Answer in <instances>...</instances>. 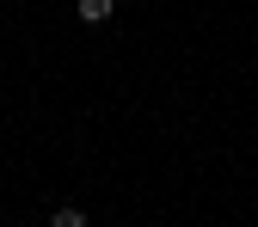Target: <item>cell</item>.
Returning <instances> with one entry per match:
<instances>
[{
    "mask_svg": "<svg viewBox=\"0 0 258 227\" xmlns=\"http://www.w3.org/2000/svg\"><path fill=\"white\" fill-rule=\"evenodd\" d=\"M117 13V0H80V25H105Z\"/></svg>",
    "mask_w": 258,
    "mask_h": 227,
    "instance_id": "cell-1",
    "label": "cell"
},
{
    "mask_svg": "<svg viewBox=\"0 0 258 227\" xmlns=\"http://www.w3.org/2000/svg\"><path fill=\"white\" fill-rule=\"evenodd\" d=\"M49 227H86V215L68 203V209H55V215H49Z\"/></svg>",
    "mask_w": 258,
    "mask_h": 227,
    "instance_id": "cell-2",
    "label": "cell"
}]
</instances>
